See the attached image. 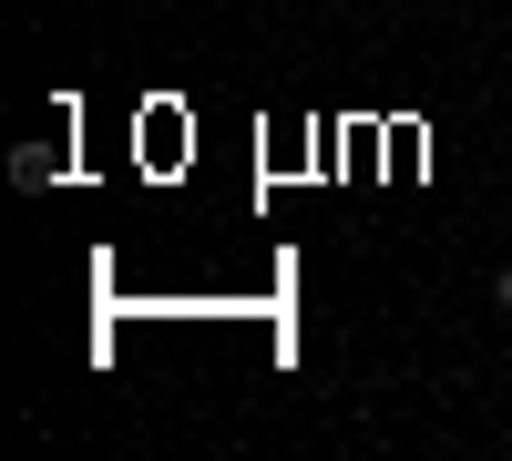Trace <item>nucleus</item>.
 Returning <instances> with one entry per match:
<instances>
[{
    "instance_id": "nucleus-2",
    "label": "nucleus",
    "mask_w": 512,
    "mask_h": 461,
    "mask_svg": "<svg viewBox=\"0 0 512 461\" xmlns=\"http://www.w3.org/2000/svg\"><path fill=\"white\" fill-rule=\"evenodd\" d=\"M492 298H502V318H512V267H502V287H492Z\"/></svg>"
},
{
    "instance_id": "nucleus-1",
    "label": "nucleus",
    "mask_w": 512,
    "mask_h": 461,
    "mask_svg": "<svg viewBox=\"0 0 512 461\" xmlns=\"http://www.w3.org/2000/svg\"><path fill=\"white\" fill-rule=\"evenodd\" d=\"M11 185H21V195L62 185V144H21V154H11Z\"/></svg>"
}]
</instances>
